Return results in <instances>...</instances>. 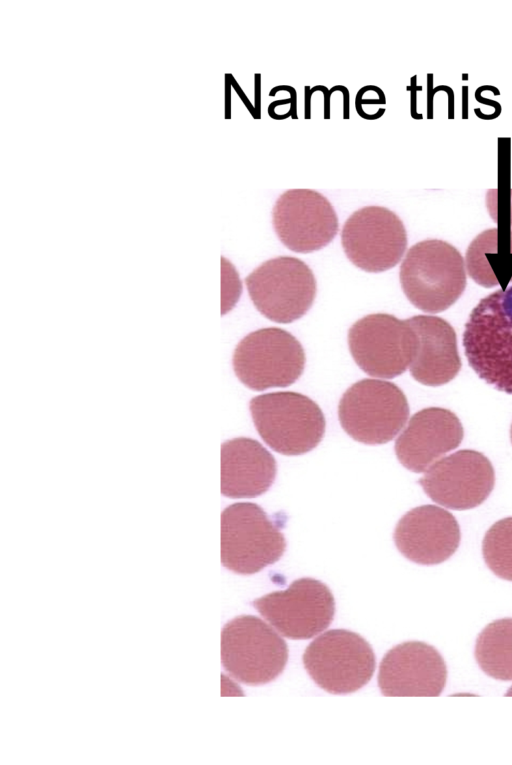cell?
Instances as JSON below:
<instances>
[{
	"label": "cell",
	"instance_id": "cell-1",
	"mask_svg": "<svg viewBox=\"0 0 512 765\" xmlns=\"http://www.w3.org/2000/svg\"><path fill=\"white\" fill-rule=\"evenodd\" d=\"M463 346L482 380L512 394V287L480 300L465 325Z\"/></svg>",
	"mask_w": 512,
	"mask_h": 765
},
{
	"label": "cell",
	"instance_id": "cell-2",
	"mask_svg": "<svg viewBox=\"0 0 512 765\" xmlns=\"http://www.w3.org/2000/svg\"><path fill=\"white\" fill-rule=\"evenodd\" d=\"M399 277L407 299L428 313L448 309L466 287L461 254L448 242L438 239L413 245L400 266Z\"/></svg>",
	"mask_w": 512,
	"mask_h": 765
},
{
	"label": "cell",
	"instance_id": "cell-3",
	"mask_svg": "<svg viewBox=\"0 0 512 765\" xmlns=\"http://www.w3.org/2000/svg\"><path fill=\"white\" fill-rule=\"evenodd\" d=\"M249 410L260 437L280 454H305L324 436V414L303 394L292 391L262 394L251 399Z\"/></svg>",
	"mask_w": 512,
	"mask_h": 765
},
{
	"label": "cell",
	"instance_id": "cell-4",
	"mask_svg": "<svg viewBox=\"0 0 512 765\" xmlns=\"http://www.w3.org/2000/svg\"><path fill=\"white\" fill-rule=\"evenodd\" d=\"M285 550L280 527L259 505L238 502L223 510L221 562L227 569L252 575L277 562Z\"/></svg>",
	"mask_w": 512,
	"mask_h": 765
},
{
	"label": "cell",
	"instance_id": "cell-5",
	"mask_svg": "<svg viewBox=\"0 0 512 765\" xmlns=\"http://www.w3.org/2000/svg\"><path fill=\"white\" fill-rule=\"evenodd\" d=\"M287 660V643L260 618L241 615L224 625L222 665L239 682L252 686L269 683L283 672Z\"/></svg>",
	"mask_w": 512,
	"mask_h": 765
},
{
	"label": "cell",
	"instance_id": "cell-6",
	"mask_svg": "<svg viewBox=\"0 0 512 765\" xmlns=\"http://www.w3.org/2000/svg\"><path fill=\"white\" fill-rule=\"evenodd\" d=\"M409 405L394 383L363 379L342 395L338 418L343 430L354 440L379 445L391 441L403 428Z\"/></svg>",
	"mask_w": 512,
	"mask_h": 765
},
{
	"label": "cell",
	"instance_id": "cell-7",
	"mask_svg": "<svg viewBox=\"0 0 512 765\" xmlns=\"http://www.w3.org/2000/svg\"><path fill=\"white\" fill-rule=\"evenodd\" d=\"M312 680L331 694H349L373 676L376 658L371 645L359 634L333 629L314 639L303 654Z\"/></svg>",
	"mask_w": 512,
	"mask_h": 765
},
{
	"label": "cell",
	"instance_id": "cell-8",
	"mask_svg": "<svg viewBox=\"0 0 512 765\" xmlns=\"http://www.w3.org/2000/svg\"><path fill=\"white\" fill-rule=\"evenodd\" d=\"M232 363L245 386L263 391L296 382L304 371L305 352L291 333L268 327L245 336L234 350Z\"/></svg>",
	"mask_w": 512,
	"mask_h": 765
},
{
	"label": "cell",
	"instance_id": "cell-9",
	"mask_svg": "<svg viewBox=\"0 0 512 765\" xmlns=\"http://www.w3.org/2000/svg\"><path fill=\"white\" fill-rule=\"evenodd\" d=\"M257 310L277 323H291L304 316L316 295L312 270L302 260L280 256L265 261L245 279Z\"/></svg>",
	"mask_w": 512,
	"mask_h": 765
},
{
	"label": "cell",
	"instance_id": "cell-10",
	"mask_svg": "<svg viewBox=\"0 0 512 765\" xmlns=\"http://www.w3.org/2000/svg\"><path fill=\"white\" fill-rule=\"evenodd\" d=\"M355 363L372 377L392 379L403 374L418 349V337L407 320L391 314H369L348 332Z\"/></svg>",
	"mask_w": 512,
	"mask_h": 765
},
{
	"label": "cell",
	"instance_id": "cell-11",
	"mask_svg": "<svg viewBox=\"0 0 512 765\" xmlns=\"http://www.w3.org/2000/svg\"><path fill=\"white\" fill-rule=\"evenodd\" d=\"M252 604L280 634L295 640L324 631L335 614L330 589L313 578L297 579L286 590L266 594Z\"/></svg>",
	"mask_w": 512,
	"mask_h": 765
},
{
	"label": "cell",
	"instance_id": "cell-12",
	"mask_svg": "<svg viewBox=\"0 0 512 765\" xmlns=\"http://www.w3.org/2000/svg\"><path fill=\"white\" fill-rule=\"evenodd\" d=\"M341 243L356 267L378 273L399 263L407 247V234L396 213L381 206H366L345 221Z\"/></svg>",
	"mask_w": 512,
	"mask_h": 765
},
{
	"label": "cell",
	"instance_id": "cell-13",
	"mask_svg": "<svg viewBox=\"0 0 512 765\" xmlns=\"http://www.w3.org/2000/svg\"><path fill=\"white\" fill-rule=\"evenodd\" d=\"M272 223L280 241L297 253H310L328 245L338 232V217L321 193L290 189L272 209Z\"/></svg>",
	"mask_w": 512,
	"mask_h": 765
},
{
	"label": "cell",
	"instance_id": "cell-14",
	"mask_svg": "<svg viewBox=\"0 0 512 765\" xmlns=\"http://www.w3.org/2000/svg\"><path fill=\"white\" fill-rule=\"evenodd\" d=\"M494 482L491 462L475 450H459L437 460L419 480L430 499L454 510L482 504L492 492Z\"/></svg>",
	"mask_w": 512,
	"mask_h": 765
},
{
	"label": "cell",
	"instance_id": "cell-15",
	"mask_svg": "<svg viewBox=\"0 0 512 765\" xmlns=\"http://www.w3.org/2000/svg\"><path fill=\"white\" fill-rule=\"evenodd\" d=\"M377 679L384 696L436 697L445 687L447 668L433 646L421 641H407L384 655Z\"/></svg>",
	"mask_w": 512,
	"mask_h": 765
},
{
	"label": "cell",
	"instance_id": "cell-16",
	"mask_svg": "<svg viewBox=\"0 0 512 765\" xmlns=\"http://www.w3.org/2000/svg\"><path fill=\"white\" fill-rule=\"evenodd\" d=\"M455 517L435 505L408 511L397 523L393 539L400 553L412 562L435 565L450 558L460 543Z\"/></svg>",
	"mask_w": 512,
	"mask_h": 765
},
{
	"label": "cell",
	"instance_id": "cell-17",
	"mask_svg": "<svg viewBox=\"0 0 512 765\" xmlns=\"http://www.w3.org/2000/svg\"><path fill=\"white\" fill-rule=\"evenodd\" d=\"M463 427L450 410L429 407L415 413L395 442L399 462L408 470L421 473L444 454L457 448Z\"/></svg>",
	"mask_w": 512,
	"mask_h": 765
},
{
	"label": "cell",
	"instance_id": "cell-18",
	"mask_svg": "<svg viewBox=\"0 0 512 765\" xmlns=\"http://www.w3.org/2000/svg\"><path fill=\"white\" fill-rule=\"evenodd\" d=\"M276 460L258 441L234 438L221 447V493L229 498H254L272 486Z\"/></svg>",
	"mask_w": 512,
	"mask_h": 765
},
{
	"label": "cell",
	"instance_id": "cell-19",
	"mask_svg": "<svg viewBox=\"0 0 512 765\" xmlns=\"http://www.w3.org/2000/svg\"><path fill=\"white\" fill-rule=\"evenodd\" d=\"M418 337L417 353L409 366L412 377L426 386L453 380L461 368L456 333L444 319L416 315L407 319Z\"/></svg>",
	"mask_w": 512,
	"mask_h": 765
},
{
	"label": "cell",
	"instance_id": "cell-20",
	"mask_svg": "<svg viewBox=\"0 0 512 765\" xmlns=\"http://www.w3.org/2000/svg\"><path fill=\"white\" fill-rule=\"evenodd\" d=\"M466 265L477 284L505 289L512 282V230L502 227L480 233L468 247Z\"/></svg>",
	"mask_w": 512,
	"mask_h": 765
},
{
	"label": "cell",
	"instance_id": "cell-21",
	"mask_svg": "<svg viewBox=\"0 0 512 765\" xmlns=\"http://www.w3.org/2000/svg\"><path fill=\"white\" fill-rule=\"evenodd\" d=\"M474 654L485 674L497 680H512V618L489 623L476 639Z\"/></svg>",
	"mask_w": 512,
	"mask_h": 765
},
{
	"label": "cell",
	"instance_id": "cell-22",
	"mask_svg": "<svg viewBox=\"0 0 512 765\" xmlns=\"http://www.w3.org/2000/svg\"><path fill=\"white\" fill-rule=\"evenodd\" d=\"M488 568L499 578L512 581V517L494 523L482 544Z\"/></svg>",
	"mask_w": 512,
	"mask_h": 765
},
{
	"label": "cell",
	"instance_id": "cell-23",
	"mask_svg": "<svg viewBox=\"0 0 512 765\" xmlns=\"http://www.w3.org/2000/svg\"><path fill=\"white\" fill-rule=\"evenodd\" d=\"M443 91L448 97V119H454L455 115V95L453 89L448 85H439L433 87V74H427V118L433 119V99L434 95Z\"/></svg>",
	"mask_w": 512,
	"mask_h": 765
},
{
	"label": "cell",
	"instance_id": "cell-24",
	"mask_svg": "<svg viewBox=\"0 0 512 765\" xmlns=\"http://www.w3.org/2000/svg\"><path fill=\"white\" fill-rule=\"evenodd\" d=\"M485 86H479L474 93L475 100L484 106H488L494 116V119L498 118L502 112V106L498 101L483 96Z\"/></svg>",
	"mask_w": 512,
	"mask_h": 765
},
{
	"label": "cell",
	"instance_id": "cell-25",
	"mask_svg": "<svg viewBox=\"0 0 512 765\" xmlns=\"http://www.w3.org/2000/svg\"><path fill=\"white\" fill-rule=\"evenodd\" d=\"M504 223L502 227L508 224L512 228V189L504 192Z\"/></svg>",
	"mask_w": 512,
	"mask_h": 765
},
{
	"label": "cell",
	"instance_id": "cell-26",
	"mask_svg": "<svg viewBox=\"0 0 512 765\" xmlns=\"http://www.w3.org/2000/svg\"><path fill=\"white\" fill-rule=\"evenodd\" d=\"M416 78H417L416 76H413L411 78V84H412V88H411V93H412V96H411V115L415 119H422L423 115L422 114H418L417 111H416V91L422 89L420 86L419 87L416 86V82H415Z\"/></svg>",
	"mask_w": 512,
	"mask_h": 765
},
{
	"label": "cell",
	"instance_id": "cell-27",
	"mask_svg": "<svg viewBox=\"0 0 512 765\" xmlns=\"http://www.w3.org/2000/svg\"><path fill=\"white\" fill-rule=\"evenodd\" d=\"M468 86H462V119L466 120L468 119Z\"/></svg>",
	"mask_w": 512,
	"mask_h": 765
},
{
	"label": "cell",
	"instance_id": "cell-28",
	"mask_svg": "<svg viewBox=\"0 0 512 765\" xmlns=\"http://www.w3.org/2000/svg\"><path fill=\"white\" fill-rule=\"evenodd\" d=\"M506 696H512V688L507 692Z\"/></svg>",
	"mask_w": 512,
	"mask_h": 765
},
{
	"label": "cell",
	"instance_id": "cell-29",
	"mask_svg": "<svg viewBox=\"0 0 512 765\" xmlns=\"http://www.w3.org/2000/svg\"><path fill=\"white\" fill-rule=\"evenodd\" d=\"M510 437H511V442H512V425H511V430H510Z\"/></svg>",
	"mask_w": 512,
	"mask_h": 765
}]
</instances>
